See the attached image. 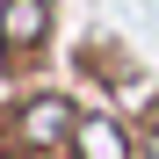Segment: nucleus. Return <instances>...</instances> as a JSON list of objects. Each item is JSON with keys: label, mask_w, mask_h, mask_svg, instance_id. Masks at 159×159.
Returning <instances> with one entry per match:
<instances>
[{"label": "nucleus", "mask_w": 159, "mask_h": 159, "mask_svg": "<svg viewBox=\"0 0 159 159\" xmlns=\"http://www.w3.org/2000/svg\"><path fill=\"white\" fill-rule=\"evenodd\" d=\"M72 130H80V123H72V101H65V94H29V101L15 109V138L29 145V152H51V145H65Z\"/></svg>", "instance_id": "obj_1"}, {"label": "nucleus", "mask_w": 159, "mask_h": 159, "mask_svg": "<svg viewBox=\"0 0 159 159\" xmlns=\"http://www.w3.org/2000/svg\"><path fill=\"white\" fill-rule=\"evenodd\" d=\"M51 36V0H0V51L7 58H29Z\"/></svg>", "instance_id": "obj_2"}, {"label": "nucleus", "mask_w": 159, "mask_h": 159, "mask_svg": "<svg viewBox=\"0 0 159 159\" xmlns=\"http://www.w3.org/2000/svg\"><path fill=\"white\" fill-rule=\"evenodd\" d=\"M72 152H80V159H130V138H123L109 116H94V123L72 130Z\"/></svg>", "instance_id": "obj_3"}, {"label": "nucleus", "mask_w": 159, "mask_h": 159, "mask_svg": "<svg viewBox=\"0 0 159 159\" xmlns=\"http://www.w3.org/2000/svg\"><path fill=\"white\" fill-rule=\"evenodd\" d=\"M138 159H159V138H145V152H138Z\"/></svg>", "instance_id": "obj_4"}]
</instances>
